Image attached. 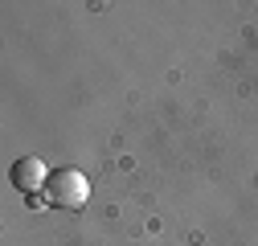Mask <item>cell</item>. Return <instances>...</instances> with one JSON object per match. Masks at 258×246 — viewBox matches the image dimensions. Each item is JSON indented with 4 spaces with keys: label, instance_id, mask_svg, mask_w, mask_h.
Returning a JSON list of instances; mask_svg holds the SVG:
<instances>
[{
    "label": "cell",
    "instance_id": "6da1fadb",
    "mask_svg": "<svg viewBox=\"0 0 258 246\" xmlns=\"http://www.w3.org/2000/svg\"><path fill=\"white\" fill-rule=\"evenodd\" d=\"M45 197H49L53 205H61V209H82V205L90 201V180H86V172H78V168H57V172H49Z\"/></svg>",
    "mask_w": 258,
    "mask_h": 246
},
{
    "label": "cell",
    "instance_id": "7a4b0ae2",
    "mask_svg": "<svg viewBox=\"0 0 258 246\" xmlns=\"http://www.w3.org/2000/svg\"><path fill=\"white\" fill-rule=\"evenodd\" d=\"M13 184L21 193H45V184H49V168H45V160L41 156H21L17 164H13Z\"/></svg>",
    "mask_w": 258,
    "mask_h": 246
}]
</instances>
